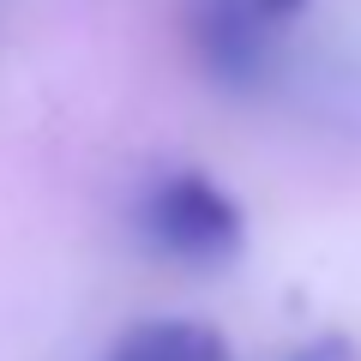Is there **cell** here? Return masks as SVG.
Wrapping results in <instances>:
<instances>
[{"mask_svg":"<svg viewBox=\"0 0 361 361\" xmlns=\"http://www.w3.org/2000/svg\"><path fill=\"white\" fill-rule=\"evenodd\" d=\"M139 235L151 253L180 259V265H223L241 253V205L223 193L199 169H175V175L151 180L139 199Z\"/></svg>","mask_w":361,"mask_h":361,"instance_id":"1","label":"cell"},{"mask_svg":"<svg viewBox=\"0 0 361 361\" xmlns=\"http://www.w3.org/2000/svg\"><path fill=\"white\" fill-rule=\"evenodd\" d=\"M109 361H235L229 337L199 319H139L115 337Z\"/></svg>","mask_w":361,"mask_h":361,"instance_id":"2","label":"cell"},{"mask_svg":"<svg viewBox=\"0 0 361 361\" xmlns=\"http://www.w3.org/2000/svg\"><path fill=\"white\" fill-rule=\"evenodd\" d=\"M289 361H355V349L343 343V337H313L307 349H295Z\"/></svg>","mask_w":361,"mask_h":361,"instance_id":"3","label":"cell"},{"mask_svg":"<svg viewBox=\"0 0 361 361\" xmlns=\"http://www.w3.org/2000/svg\"><path fill=\"white\" fill-rule=\"evenodd\" d=\"M253 6H259L265 18H289V13H301L307 0H253Z\"/></svg>","mask_w":361,"mask_h":361,"instance_id":"4","label":"cell"}]
</instances>
